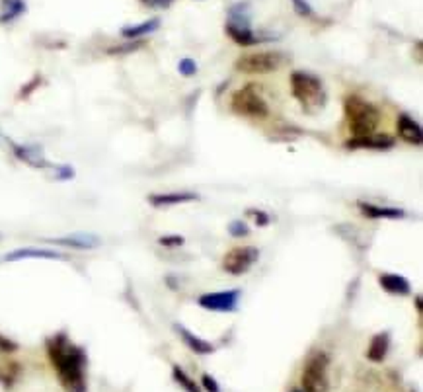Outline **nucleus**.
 <instances>
[{
    "mask_svg": "<svg viewBox=\"0 0 423 392\" xmlns=\"http://www.w3.org/2000/svg\"><path fill=\"white\" fill-rule=\"evenodd\" d=\"M47 357L53 363L62 388L67 392H86V354L61 332L47 338Z\"/></svg>",
    "mask_w": 423,
    "mask_h": 392,
    "instance_id": "obj_1",
    "label": "nucleus"
},
{
    "mask_svg": "<svg viewBox=\"0 0 423 392\" xmlns=\"http://www.w3.org/2000/svg\"><path fill=\"white\" fill-rule=\"evenodd\" d=\"M344 114L351 131V138L373 135L380 124V111L377 106L357 94H349L344 98Z\"/></svg>",
    "mask_w": 423,
    "mask_h": 392,
    "instance_id": "obj_2",
    "label": "nucleus"
},
{
    "mask_svg": "<svg viewBox=\"0 0 423 392\" xmlns=\"http://www.w3.org/2000/svg\"><path fill=\"white\" fill-rule=\"evenodd\" d=\"M291 92L295 100H299L304 108H322L326 104V88H324L322 80L307 70L292 72Z\"/></svg>",
    "mask_w": 423,
    "mask_h": 392,
    "instance_id": "obj_3",
    "label": "nucleus"
},
{
    "mask_svg": "<svg viewBox=\"0 0 423 392\" xmlns=\"http://www.w3.org/2000/svg\"><path fill=\"white\" fill-rule=\"evenodd\" d=\"M258 88H260V86L246 85L232 94L231 106L232 109H234V114L244 117H252V119H263V117L270 116L268 102L263 100L262 92H260Z\"/></svg>",
    "mask_w": 423,
    "mask_h": 392,
    "instance_id": "obj_4",
    "label": "nucleus"
},
{
    "mask_svg": "<svg viewBox=\"0 0 423 392\" xmlns=\"http://www.w3.org/2000/svg\"><path fill=\"white\" fill-rule=\"evenodd\" d=\"M328 369H330V357L318 352L312 357H308L307 365L300 375V385L302 392H328L330 391V379H328Z\"/></svg>",
    "mask_w": 423,
    "mask_h": 392,
    "instance_id": "obj_5",
    "label": "nucleus"
},
{
    "mask_svg": "<svg viewBox=\"0 0 423 392\" xmlns=\"http://www.w3.org/2000/svg\"><path fill=\"white\" fill-rule=\"evenodd\" d=\"M285 55L278 51H260V53L242 55L238 61L234 62V69L246 75H270L273 70L283 67Z\"/></svg>",
    "mask_w": 423,
    "mask_h": 392,
    "instance_id": "obj_6",
    "label": "nucleus"
},
{
    "mask_svg": "<svg viewBox=\"0 0 423 392\" xmlns=\"http://www.w3.org/2000/svg\"><path fill=\"white\" fill-rule=\"evenodd\" d=\"M260 258V250L254 246H238L232 248L223 258V269L229 271L231 276H242L252 269L256 261Z\"/></svg>",
    "mask_w": 423,
    "mask_h": 392,
    "instance_id": "obj_7",
    "label": "nucleus"
},
{
    "mask_svg": "<svg viewBox=\"0 0 423 392\" xmlns=\"http://www.w3.org/2000/svg\"><path fill=\"white\" fill-rule=\"evenodd\" d=\"M240 289H231V291H216V293H205L201 295L197 303L201 308L205 310H213V312H236L240 303Z\"/></svg>",
    "mask_w": 423,
    "mask_h": 392,
    "instance_id": "obj_8",
    "label": "nucleus"
},
{
    "mask_svg": "<svg viewBox=\"0 0 423 392\" xmlns=\"http://www.w3.org/2000/svg\"><path fill=\"white\" fill-rule=\"evenodd\" d=\"M224 30L231 36L234 43H238L242 47H252L275 39V36H270V33H256L252 28H240V26H232V23H226Z\"/></svg>",
    "mask_w": 423,
    "mask_h": 392,
    "instance_id": "obj_9",
    "label": "nucleus"
},
{
    "mask_svg": "<svg viewBox=\"0 0 423 392\" xmlns=\"http://www.w3.org/2000/svg\"><path fill=\"white\" fill-rule=\"evenodd\" d=\"M394 141L390 135L386 133H373L367 137L361 138H349L346 143V148H375V151H386V148H392Z\"/></svg>",
    "mask_w": 423,
    "mask_h": 392,
    "instance_id": "obj_10",
    "label": "nucleus"
},
{
    "mask_svg": "<svg viewBox=\"0 0 423 392\" xmlns=\"http://www.w3.org/2000/svg\"><path fill=\"white\" fill-rule=\"evenodd\" d=\"M396 127H398V135H400L406 143H410V145L419 146L423 143L422 125L417 124L416 119L412 116H408V114H400V116H398Z\"/></svg>",
    "mask_w": 423,
    "mask_h": 392,
    "instance_id": "obj_11",
    "label": "nucleus"
},
{
    "mask_svg": "<svg viewBox=\"0 0 423 392\" xmlns=\"http://www.w3.org/2000/svg\"><path fill=\"white\" fill-rule=\"evenodd\" d=\"M51 242L59 244V246L75 248V250H94V248L100 246V239L96 234H90V232H77V234H70V236L53 239Z\"/></svg>",
    "mask_w": 423,
    "mask_h": 392,
    "instance_id": "obj_12",
    "label": "nucleus"
},
{
    "mask_svg": "<svg viewBox=\"0 0 423 392\" xmlns=\"http://www.w3.org/2000/svg\"><path fill=\"white\" fill-rule=\"evenodd\" d=\"M174 328H176V332L180 334L182 342H184L185 346L189 347L192 352H195V354L209 355V354H213V352H215V346H213L211 342L199 338V336H195L193 332L187 330V328H185V326H182V324H176Z\"/></svg>",
    "mask_w": 423,
    "mask_h": 392,
    "instance_id": "obj_13",
    "label": "nucleus"
},
{
    "mask_svg": "<svg viewBox=\"0 0 423 392\" xmlns=\"http://www.w3.org/2000/svg\"><path fill=\"white\" fill-rule=\"evenodd\" d=\"M30 258H39V260H67V256L59 254L55 250H43V248H20L6 254V261H18V260H30Z\"/></svg>",
    "mask_w": 423,
    "mask_h": 392,
    "instance_id": "obj_14",
    "label": "nucleus"
},
{
    "mask_svg": "<svg viewBox=\"0 0 423 392\" xmlns=\"http://www.w3.org/2000/svg\"><path fill=\"white\" fill-rule=\"evenodd\" d=\"M390 349V332H378L373 336L369 347H367V359L373 363H383Z\"/></svg>",
    "mask_w": 423,
    "mask_h": 392,
    "instance_id": "obj_15",
    "label": "nucleus"
},
{
    "mask_svg": "<svg viewBox=\"0 0 423 392\" xmlns=\"http://www.w3.org/2000/svg\"><path fill=\"white\" fill-rule=\"evenodd\" d=\"M199 195L197 193H153L148 195V203L153 207H170V205H182V203H189V201H197Z\"/></svg>",
    "mask_w": 423,
    "mask_h": 392,
    "instance_id": "obj_16",
    "label": "nucleus"
},
{
    "mask_svg": "<svg viewBox=\"0 0 423 392\" xmlns=\"http://www.w3.org/2000/svg\"><path fill=\"white\" fill-rule=\"evenodd\" d=\"M12 148H14V156L18 160L26 162V164H30L33 168H45V166H49L45 156H43V151L39 146L12 145Z\"/></svg>",
    "mask_w": 423,
    "mask_h": 392,
    "instance_id": "obj_17",
    "label": "nucleus"
},
{
    "mask_svg": "<svg viewBox=\"0 0 423 392\" xmlns=\"http://www.w3.org/2000/svg\"><path fill=\"white\" fill-rule=\"evenodd\" d=\"M378 283L390 295H408L412 291V285L404 276L398 273H380L378 276Z\"/></svg>",
    "mask_w": 423,
    "mask_h": 392,
    "instance_id": "obj_18",
    "label": "nucleus"
},
{
    "mask_svg": "<svg viewBox=\"0 0 423 392\" xmlns=\"http://www.w3.org/2000/svg\"><path fill=\"white\" fill-rule=\"evenodd\" d=\"M357 207L369 219H404L406 217V211H402V209L380 207V205H373V203H365V201H359Z\"/></svg>",
    "mask_w": 423,
    "mask_h": 392,
    "instance_id": "obj_19",
    "label": "nucleus"
},
{
    "mask_svg": "<svg viewBox=\"0 0 423 392\" xmlns=\"http://www.w3.org/2000/svg\"><path fill=\"white\" fill-rule=\"evenodd\" d=\"M158 26H160V20H158V18H153V20H146V22L125 26L123 30H121V36L127 39H141L145 38V36H148V33H154V31L158 30Z\"/></svg>",
    "mask_w": 423,
    "mask_h": 392,
    "instance_id": "obj_20",
    "label": "nucleus"
},
{
    "mask_svg": "<svg viewBox=\"0 0 423 392\" xmlns=\"http://www.w3.org/2000/svg\"><path fill=\"white\" fill-rule=\"evenodd\" d=\"M26 12V2L23 0H2V10H0V23L14 22L16 18Z\"/></svg>",
    "mask_w": 423,
    "mask_h": 392,
    "instance_id": "obj_21",
    "label": "nucleus"
},
{
    "mask_svg": "<svg viewBox=\"0 0 423 392\" xmlns=\"http://www.w3.org/2000/svg\"><path fill=\"white\" fill-rule=\"evenodd\" d=\"M229 23L232 26H240V28H250L252 23V14H250V6L246 2H238L229 10Z\"/></svg>",
    "mask_w": 423,
    "mask_h": 392,
    "instance_id": "obj_22",
    "label": "nucleus"
},
{
    "mask_svg": "<svg viewBox=\"0 0 423 392\" xmlns=\"http://www.w3.org/2000/svg\"><path fill=\"white\" fill-rule=\"evenodd\" d=\"M172 377H174V381H176L177 385L182 386L185 392H201V386L197 385L180 365H174V367H172Z\"/></svg>",
    "mask_w": 423,
    "mask_h": 392,
    "instance_id": "obj_23",
    "label": "nucleus"
},
{
    "mask_svg": "<svg viewBox=\"0 0 423 392\" xmlns=\"http://www.w3.org/2000/svg\"><path fill=\"white\" fill-rule=\"evenodd\" d=\"M18 375H20V365L18 363H8L4 367H0V383L4 386L14 385Z\"/></svg>",
    "mask_w": 423,
    "mask_h": 392,
    "instance_id": "obj_24",
    "label": "nucleus"
},
{
    "mask_svg": "<svg viewBox=\"0 0 423 392\" xmlns=\"http://www.w3.org/2000/svg\"><path fill=\"white\" fill-rule=\"evenodd\" d=\"M145 45L141 39H129V41H123V43H119V45H114L108 49V55H127L133 53V51H137L141 47Z\"/></svg>",
    "mask_w": 423,
    "mask_h": 392,
    "instance_id": "obj_25",
    "label": "nucleus"
},
{
    "mask_svg": "<svg viewBox=\"0 0 423 392\" xmlns=\"http://www.w3.org/2000/svg\"><path fill=\"white\" fill-rule=\"evenodd\" d=\"M177 70H180V75L182 77H193L195 72H197V62L189 59V57H184L180 65H177Z\"/></svg>",
    "mask_w": 423,
    "mask_h": 392,
    "instance_id": "obj_26",
    "label": "nucleus"
},
{
    "mask_svg": "<svg viewBox=\"0 0 423 392\" xmlns=\"http://www.w3.org/2000/svg\"><path fill=\"white\" fill-rule=\"evenodd\" d=\"M229 232H231V236L234 239H242V236H248L250 234V229H248L246 223H242V221H232L229 224Z\"/></svg>",
    "mask_w": 423,
    "mask_h": 392,
    "instance_id": "obj_27",
    "label": "nucleus"
},
{
    "mask_svg": "<svg viewBox=\"0 0 423 392\" xmlns=\"http://www.w3.org/2000/svg\"><path fill=\"white\" fill-rule=\"evenodd\" d=\"M185 242L184 236H180V234H166V236H160L158 239V244H162V246L166 248H176V246H182Z\"/></svg>",
    "mask_w": 423,
    "mask_h": 392,
    "instance_id": "obj_28",
    "label": "nucleus"
},
{
    "mask_svg": "<svg viewBox=\"0 0 423 392\" xmlns=\"http://www.w3.org/2000/svg\"><path fill=\"white\" fill-rule=\"evenodd\" d=\"M292 8H295V12L299 16H312L314 14V10L310 6V2L308 0H291Z\"/></svg>",
    "mask_w": 423,
    "mask_h": 392,
    "instance_id": "obj_29",
    "label": "nucleus"
},
{
    "mask_svg": "<svg viewBox=\"0 0 423 392\" xmlns=\"http://www.w3.org/2000/svg\"><path fill=\"white\" fill-rule=\"evenodd\" d=\"M39 85H41V77L38 75V77L31 78L28 85L22 86V90H20V94H18V98H20V100H26V98H28V96H30V94L33 92V90H35Z\"/></svg>",
    "mask_w": 423,
    "mask_h": 392,
    "instance_id": "obj_30",
    "label": "nucleus"
},
{
    "mask_svg": "<svg viewBox=\"0 0 423 392\" xmlns=\"http://www.w3.org/2000/svg\"><path fill=\"white\" fill-rule=\"evenodd\" d=\"M16 349H18V344L0 334V354H14Z\"/></svg>",
    "mask_w": 423,
    "mask_h": 392,
    "instance_id": "obj_31",
    "label": "nucleus"
},
{
    "mask_svg": "<svg viewBox=\"0 0 423 392\" xmlns=\"http://www.w3.org/2000/svg\"><path fill=\"white\" fill-rule=\"evenodd\" d=\"M201 386L207 392H221V386H219V383L211 375H203L201 377Z\"/></svg>",
    "mask_w": 423,
    "mask_h": 392,
    "instance_id": "obj_32",
    "label": "nucleus"
},
{
    "mask_svg": "<svg viewBox=\"0 0 423 392\" xmlns=\"http://www.w3.org/2000/svg\"><path fill=\"white\" fill-rule=\"evenodd\" d=\"M248 213L254 217L256 223H258V227H265V224H270L271 219H270V215L265 213V211H256V209H250Z\"/></svg>",
    "mask_w": 423,
    "mask_h": 392,
    "instance_id": "obj_33",
    "label": "nucleus"
},
{
    "mask_svg": "<svg viewBox=\"0 0 423 392\" xmlns=\"http://www.w3.org/2000/svg\"><path fill=\"white\" fill-rule=\"evenodd\" d=\"M55 178L57 180H70V178H75V170L70 166H57L55 168Z\"/></svg>",
    "mask_w": 423,
    "mask_h": 392,
    "instance_id": "obj_34",
    "label": "nucleus"
},
{
    "mask_svg": "<svg viewBox=\"0 0 423 392\" xmlns=\"http://www.w3.org/2000/svg\"><path fill=\"white\" fill-rule=\"evenodd\" d=\"M172 2H174V0H146V4L154 8H168L172 6Z\"/></svg>",
    "mask_w": 423,
    "mask_h": 392,
    "instance_id": "obj_35",
    "label": "nucleus"
},
{
    "mask_svg": "<svg viewBox=\"0 0 423 392\" xmlns=\"http://www.w3.org/2000/svg\"><path fill=\"white\" fill-rule=\"evenodd\" d=\"M416 307H417V310L422 312V297H416Z\"/></svg>",
    "mask_w": 423,
    "mask_h": 392,
    "instance_id": "obj_36",
    "label": "nucleus"
},
{
    "mask_svg": "<svg viewBox=\"0 0 423 392\" xmlns=\"http://www.w3.org/2000/svg\"><path fill=\"white\" fill-rule=\"evenodd\" d=\"M291 392H302V391H299V388H295V391H291Z\"/></svg>",
    "mask_w": 423,
    "mask_h": 392,
    "instance_id": "obj_37",
    "label": "nucleus"
},
{
    "mask_svg": "<svg viewBox=\"0 0 423 392\" xmlns=\"http://www.w3.org/2000/svg\"><path fill=\"white\" fill-rule=\"evenodd\" d=\"M143 2H146V0H143Z\"/></svg>",
    "mask_w": 423,
    "mask_h": 392,
    "instance_id": "obj_38",
    "label": "nucleus"
}]
</instances>
